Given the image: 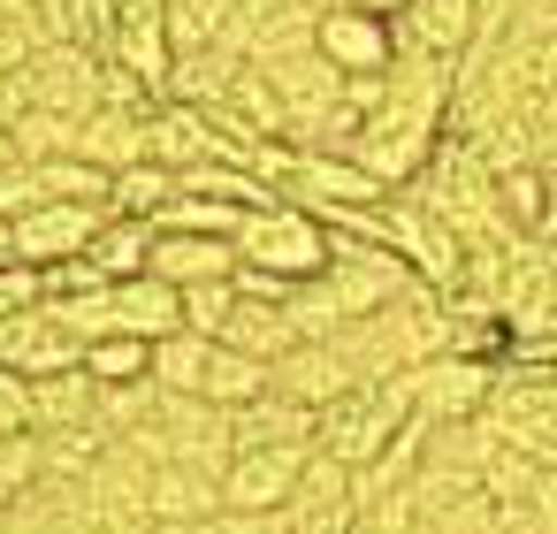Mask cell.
<instances>
[{"instance_id": "obj_1", "label": "cell", "mask_w": 557, "mask_h": 534, "mask_svg": "<svg viewBox=\"0 0 557 534\" xmlns=\"http://www.w3.org/2000/svg\"><path fill=\"white\" fill-rule=\"evenodd\" d=\"M237 260H245L252 275H275V283L298 290V283H313V275L336 260V229H329L321 214L275 199V207H252V214L237 222Z\"/></svg>"}, {"instance_id": "obj_37", "label": "cell", "mask_w": 557, "mask_h": 534, "mask_svg": "<svg viewBox=\"0 0 557 534\" xmlns=\"http://www.w3.org/2000/svg\"><path fill=\"white\" fill-rule=\"evenodd\" d=\"M527 504H534L542 534H557V465H542V473H534V496H527Z\"/></svg>"}, {"instance_id": "obj_32", "label": "cell", "mask_w": 557, "mask_h": 534, "mask_svg": "<svg viewBox=\"0 0 557 534\" xmlns=\"http://www.w3.org/2000/svg\"><path fill=\"white\" fill-rule=\"evenodd\" d=\"M237 313V283H207V290H184V328L191 336H214L222 344V321Z\"/></svg>"}, {"instance_id": "obj_39", "label": "cell", "mask_w": 557, "mask_h": 534, "mask_svg": "<svg viewBox=\"0 0 557 534\" xmlns=\"http://www.w3.org/2000/svg\"><path fill=\"white\" fill-rule=\"evenodd\" d=\"M0 24H16V32H32V39H47V16L32 9V0H0Z\"/></svg>"}, {"instance_id": "obj_21", "label": "cell", "mask_w": 557, "mask_h": 534, "mask_svg": "<svg viewBox=\"0 0 557 534\" xmlns=\"http://www.w3.org/2000/svg\"><path fill=\"white\" fill-rule=\"evenodd\" d=\"M153 222H123V214H108V229L92 237V268H100V283H131V275H146L153 268Z\"/></svg>"}, {"instance_id": "obj_9", "label": "cell", "mask_w": 557, "mask_h": 534, "mask_svg": "<svg viewBox=\"0 0 557 534\" xmlns=\"http://www.w3.org/2000/svg\"><path fill=\"white\" fill-rule=\"evenodd\" d=\"M146 153H153L161 169H176V176H191V169H207V161H230L214 115L191 108V100H161V108L146 115Z\"/></svg>"}, {"instance_id": "obj_8", "label": "cell", "mask_w": 557, "mask_h": 534, "mask_svg": "<svg viewBox=\"0 0 557 534\" xmlns=\"http://www.w3.org/2000/svg\"><path fill=\"white\" fill-rule=\"evenodd\" d=\"M100 229H108V207L47 199V207H32V214H16V260H32V268H62V260H85Z\"/></svg>"}, {"instance_id": "obj_30", "label": "cell", "mask_w": 557, "mask_h": 534, "mask_svg": "<svg viewBox=\"0 0 557 534\" xmlns=\"http://www.w3.org/2000/svg\"><path fill=\"white\" fill-rule=\"evenodd\" d=\"M16 153L39 169V161H62V153H77V123L70 115H47V108H32L24 123H16Z\"/></svg>"}, {"instance_id": "obj_18", "label": "cell", "mask_w": 557, "mask_h": 534, "mask_svg": "<svg viewBox=\"0 0 557 534\" xmlns=\"http://www.w3.org/2000/svg\"><path fill=\"white\" fill-rule=\"evenodd\" d=\"M77 161H92V169H108V176H123V169H138V161H153V153H146V115L92 108V115L77 123Z\"/></svg>"}, {"instance_id": "obj_36", "label": "cell", "mask_w": 557, "mask_h": 534, "mask_svg": "<svg viewBox=\"0 0 557 534\" xmlns=\"http://www.w3.org/2000/svg\"><path fill=\"white\" fill-rule=\"evenodd\" d=\"M32 115V92H24V70H9V77H0V131H16Z\"/></svg>"}, {"instance_id": "obj_23", "label": "cell", "mask_w": 557, "mask_h": 534, "mask_svg": "<svg viewBox=\"0 0 557 534\" xmlns=\"http://www.w3.org/2000/svg\"><path fill=\"white\" fill-rule=\"evenodd\" d=\"M169 207H176V169H161V161L123 169L115 191H108V214H123V222H153V229H161Z\"/></svg>"}, {"instance_id": "obj_7", "label": "cell", "mask_w": 557, "mask_h": 534, "mask_svg": "<svg viewBox=\"0 0 557 534\" xmlns=\"http://www.w3.org/2000/svg\"><path fill=\"white\" fill-rule=\"evenodd\" d=\"M313 47H321V62L329 70H344V77H382V70H397V24L389 16H367V9H321V24H313Z\"/></svg>"}, {"instance_id": "obj_2", "label": "cell", "mask_w": 557, "mask_h": 534, "mask_svg": "<svg viewBox=\"0 0 557 534\" xmlns=\"http://www.w3.org/2000/svg\"><path fill=\"white\" fill-rule=\"evenodd\" d=\"M405 427H412V374H389V382H359V389H344V397L321 412V443H313V450H329L336 465L367 473Z\"/></svg>"}, {"instance_id": "obj_6", "label": "cell", "mask_w": 557, "mask_h": 534, "mask_svg": "<svg viewBox=\"0 0 557 534\" xmlns=\"http://www.w3.org/2000/svg\"><path fill=\"white\" fill-rule=\"evenodd\" d=\"M115 70H131L153 100H169L176 85V39H169V16H161V0H123L115 9V32H108V54Z\"/></svg>"}, {"instance_id": "obj_29", "label": "cell", "mask_w": 557, "mask_h": 534, "mask_svg": "<svg viewBox=\"0 0 557 534\" xmlns=\"http://www.w3.org/2000/svg\"><path fill=\"white\" fill-rule=\"evenodd\" d=\"M85 374L108 382V389H115V382H153V344L115 328V336H100V344L85 351Z\"/></svg>"}, {"instance_id": "obj_38", "label": "cell", "mask_w": 557, "mask_h": 534, "mask_svg": "<svg viewBox=\"0 0 557 534\" xmlns=\"http://www.w3.org/2000/svg\"><path fill=\"white\" fill-rule=\"evenodd\" d=\"M32 47H39L32 32H16V24H0V77H9V70H24V62H32Z\"/></svg>"}, {"instance_id": "obj_26", "label": "cell", "mask_w": 557, "mask_h": 534, "mask_svg": "<svg viewBox=\"0 0 557 534\" xmlns=\"http://www.w3.org/2000/svg\"><path fill=\"white\" fill-rule=\"evenodd\" d=\"M207 367H214V336H169V344H153V382L161 389H176V397H199L207 389Z\"/></svg>"}, {"instance_id": "obj_44", "label": "cell", "mask_w": 557, "mask_h": 534, "mask_svg": "<svg viewBox=\"0 0 557 534\" xmlns=\"http://www.w3.org/2000/svg\"><path fill=\"white\" fill-rule=\"evenodd\" d=\"M542 176H549V184H557V153H549V161H542Z\"/></svg>"}, {"instance_id": "obj_15", "label": "cell", "mask_w": 557, "mask_h": 534, "mask_svg": "<svg viewBox=\"0 0 557 534\" xmlns=\"http://www.w3.org/2000/svg\"><path fill=\"white\" fill-rule=\"evenodd\" d=\"M222 344L275 367V359H283L290 344H306V336H298V321H290V298H252V290H237V313L222 321Z\"/></svg>"}, {"instance_id": "obj_24", "label": "cell", "mask_w": 557, "mask_h": 534, "mask_svg": "<svg viewBox=\"0 0 557 534\" xmlns=\"http://www.w3.org/2000/svg\"><path fill=\"white\" fill-rule=\"evenodd\" d=\"M549 199H557V184H549L542 169H511V176H496V214H504L511 237H549Z\"/></svg>"}, {"instance_id": "obj_19", "label": "cell", "mask_w": 557, "mask_h": 534, "mask_svg": "<svg viewBox=\"0 0 557 534\" xmlns=\"http://www.w3.org/2000/svg\"><path fill=\"white\" fill-rule=\"evenodd\" d=\"M222 511V473L207 465H153V519L161 526H207Z\"/></svg>"}, {"instance_id": "obj_40", "label": "cell", "mask_w": 557, "mask_h": 534, "mask_svg": "<svg viewBox=\"0 0 557 534\" xmlns=\"http://www.w3.org/2000/svg\"><path fill=\"white\" fill-rule=\"evenodd\" d=\"M534 77H542V92H557V39L534 47Z\"/></svg>"}, {"instance_id": "obj_14", "label": "cell", "mask_w": 557, "mask_h": 534, "mask_svg": "<svg viewBox=\"0 0 557 534\" xmlns=\"http://www.w3.org/2000/svg\"><path fill=\"white\" fill-rule=\"evenodd\" d=\"M230 435H237V450H313V443H321V412L268 389L260 405L230 412Z\"/></svg>"}, {"instance_id": "obj_27", "label": "cell", "mask_w": 557, "mask_h": 534, "mask_svg": "<svg viewBox=\"0 0 557 534\" xmlns=\"http://www.w3.org/2000/svg\"><path fill=\"white\" fill-rule=\"evenodd\" d=\"M47 313H54L62 336H77L92 351L100 336H115V283L108 290H62V298H47Z\"/></svg>"}, {"instance_id": "obj_13", "label": "cell", "mask_w": 557, "mask_h": 534, "mask_svg": "<svg viewBox=\"0 0 557 534\" xmlns=\"http://www.w3.org/2000/svg\"><path fill=\"white\" fill-rule=\"evenodd\" d=\"M237 245L230 237H191V229H161L153 237V268L146 275H161V283H176V290H207V283H237Z\"/></svg>"}, {"instance_id": "obj_11", "label": "cell", "mask_w": 557, "mask_h": 534, "mask_svg": "<svg viewBox=\"0 0 557 534\" xmlns=\"http://www.w3.org/2000/svg\"><path fill=\"white\" fill-rule=\"evenodd\" d=\"M313 450H237L222 473V511H283Z\"/></svg>"}, {"instance_id": "obj_16", "label": "cell", "mask_w": 557, "mask_h": 534, "mask_svg": "<svg viewBox=\"0 0 557 534\" xmlns=\"http://www.w3.org/2000/svg\"><path fill=\"white\" fill-rule=\"evenodd\" d=\"M115 328H123V336H146V344L184 336V290L161 283V275H131V283H115Z\"/></svg>"}, {"instance_id": "obj_33", "label": "cell", "mask_w": 557, "mask_h": 534, "mask_svg": "<svg viewBox=\"0 0 557 534\" xmlns=\"http://www.w3.org/2000/svg\"><path fill=\"white\" fill-rule=\"evenodd\" d=\"M47 306V268L16 260V268H0V321H16V313H39Z\"/></svg>"}, {"instance_id": "obj_10", "label": "cell", "mask_w": 557, "mask_h": 534, "mask_svg": "<svg viewBox=\"0 0 557 534\" xmlns=\"http://www.w3.org/2000/svg\"><path fill=\"white\" fill-rule=\"evenodd\" d=\"M344 389H359V367L344 359V344H336V336H329V344H290V351L275 359V397H290V405L329 412Z\"/></svg>"}, {"instance_id": "obj_3", "label": "cell", "mask_w": 557, "mask_h": 534, "mask_svg": "<svg viewBox=\"0 0 557 534\" xmlns=\"http://www.w3.org/2000/svg\"><path fill=\"white\" fill-rule=\"evenodd\" d=\"M321 290L336 298V313H344V321H367V313H382V306L412 298V290H420V275H412V268H405L389 245L336 237V260L321 268Z\"/></svg>"}, {"instance_id": "obj_31", "label": "cell", "mask_w": 557, "mask_h": 534, "mask_svg": "<svg viewBox=\"0 0 557 534\" xmlns=\"http://www.w3.org/2000/svg\"><path fill=\"white\" fill-rule=\"evenodd\" d=\"M47 481V458H39V435H0V511H9L24 488Z\"/></svg>"}, {"instance_id": "obj_20", "label": "cell", "mask_w": 557, "mask_h": 534, "mask_svg": "<svg viewBox=\"0 0 557 534\" xmlns=\"http://www.w3.org/2000/svg\"><path fill=\"white\" fill-rule=\"evenodd\" d=\"M92 412H100V382H92L85 367L32 382V420H39V435H54V427H92Z\"/></svg>"}, {"instance_id": "obj_35", "label": "cell", "mask_w": 557, "mask_h": 534, "mask_svg": "<svg viewBox=\"0 0 557 534\" xmlns=\"http://www.w3.org/2000/svg\"><path fill=\"white\" fill-rule=\"evenodd\" d=\"M199 534H298L290 511H214Z\"/></svg>"}, {"instance_id": "obj_43", "label": "cell", "mask_w": 557, "mask_h": 534, "mask_svg": "<svg viewBox=\"0 0 557 534\" xmlns=\"http://www.w3.org/2000/svg\"><path fill=\"white\" fill-rule=\"evenodd\" d=\"M146 534H199V526H161V519H153V526H146Z\"/></svg>"}, {"instance_id": "obj_28", "label": "cell", "mask_w": 557, "mask_h": 534, "mask_svg": "<svg viewBox=\"0 0 557 534\" xmlns=\"http://www.w3.org/2000/svg\"><path fill=\"white\" fill-rule=\"evenodd\" d=\"M39 458H47V481H92V465L108 458V435L100 427H54V435H39Z\"/></svg>"}, {"instance_id": "obj_4", "label": "cell", "mask_w": 557, "mask_h": 534, "mask_svg": "<svg viewBox=\"0 0 557 534\" xmlns=\"http://www.w3.org/2000/svg\"><path fill=\"white\" fill-rule=\"evenodd\" d=\"M100 77H108V62H100L92 47H77V39H39L32 62H24V92H32V108L70 115V123H85V115L100 108Z\"/></svg>"}, {"instance_id": "obj_22", "label": "cell", "mask_w": 557, "mask_h": 534, "mask_svg": "<svg viewBox=\"0 0 557 534\" xmlns=\"http://www.w3.org/2000/svg\"><path fill=\"white\" fill-rule=\"evenodd\" d=\"M275 389V367L268 359H245V351H230V344H214V367H207V405H222V412H245V405H260Z\"/></svg>"}, {"instance_id": "obj_41", "label": "cell", "mask_w": 557, "mask_h": 534, "mask_svg": "<svg viewBox=\"0 0 557 534\" xmlns=\"http://www.w3.org/2000/svg\"><path fill=\"white\" fill-rule=\"evenodd\" d=\"M344 9H367V16H389V24H397V16L412 9V0H344Z\"/></svg>"}, {"instance_id": "obj_34", "label": "cell", "mask_w": 557, "mask_h": 534, "mask_svg": "<svg viewBox=\"0 0 557 534\" xmlns=\"http://www.w3.org/2000/svg\"><path fill=\"white\" fill-rule=\"evenodd\" d=\"M0 435H39V420H32V374H0Z\"/></svg>"}, {"instance_id": "obj_5", "label": "cell", "mask_w": 557, "mask_h": 534, "mask_svg": "<svg viewBox=\"0 0 557 534\" xmlns=\"http://www.w3.org/2000/svg\"><path fill=\"white\" fill-rule=\"evenodd\" d=\"M496 374L488 359H466V351H443L428 367H412V420L428 427H450V420H481L488 397H496Z\"/></svg>"}, {"instance_id": "obj_42", "label": "cell", "mask_w": 557, "mask_h": 534, "mask_svg": "<svg viewBox=\"0 0 557 534\" xmlns=\"http://www.w3.org/2000/svg\"><path fill=\"white\" fill-rule=\"evenodd\" d=\"M0 268H16V214H0Z\"/></svg>"}, {"instance_id": "obj_25", "label": "cell", "mask_w": 557, "mask_h": 534, "mask_svg": "<svg viewBox=\"0 0 557 534\" xmlns=\"http://www.w3.org/2000/svg\"><path fill=\"white\" fill-rule=\"evenodd\" d=\"M237 9H245V0H161V16H169V39H176V54L222 47V39L237 32Z\"/></svg>"}, {"instance_id": "obj_17", "label": "cell", "mask_w": 557, "mask_h": 534, "mask_svg": "<svg viewBox=\"0 0 557 534\" xmlns=\"http://www.w3.org/2000/svg\"><path fill=\"white\" fill-rule=\"evenodd\" d=\"M0 534H85V481H39L0 511Z\"/></svg>"}, {"instance_id": "obj_12", "label": "cell", "mask_w": 557, "mask_h": 534, "mask_svg": "<svg viewBox=\"0 0 557 534\" xmlns=\"http://www.w3.org/2000/svg\"><path fill=\"white\" fill-rule=\"evenodd\" d=\"M481 39V0H412L397 16V54H435V62H458L466 47Z\"/></svg>"}, {"instance_id": "obj_45", "label": "cell", "mask_w": 557, "mask_h": 534, "mask_svg": "<svg viewBox=\"0 0 557 534\" xmlns=\"http://www.w3.org/2000/svg\"><path fill=\"white\" fill-rule=\"evenodd\" d=\"M549 237H557V199H549Z\"/></svg>"}]
</instances>
